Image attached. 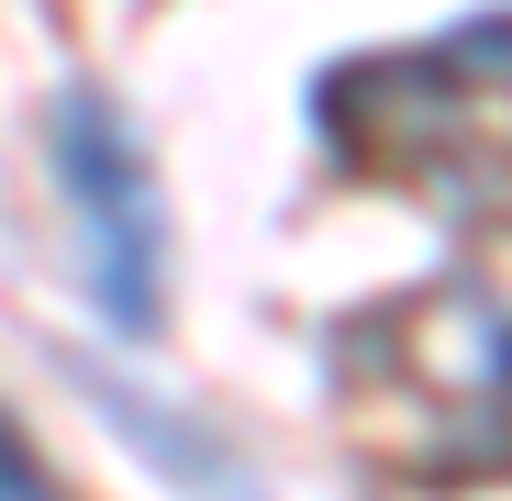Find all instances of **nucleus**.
<instances>
[{"label": "nucleus", "instance_id": "1", "mask_svg": "<svg viewBox=\"0 0 512 501\" xmlns=\"http://www.w3.org/2000/svg\"><path fill=\"white\" fill-rule=\"evenodd\" d=\"M45 156H56V201H67V234H78V279H90L101 323L112 334H156L167 312V190H156V156L134 145L123 101L112 90H56L45 112Z\"/></svg>", "mask_w": 512, "mask_h": 501}, {"label": "nucleus", "instance_id": "2", "mask_svg": "<svg viewBox=\"0 0 512 501\" xmlns=\"http://www.w3.org/2000/svg\"><path fill=\"white\" fill-rule=\"evenodd\" d=\"M0 501H67V490H56V468L34 457V435L12 424V412H0Z\"/></svg>", "mask_w": 512, "mask_h": 501}]
</instances>
